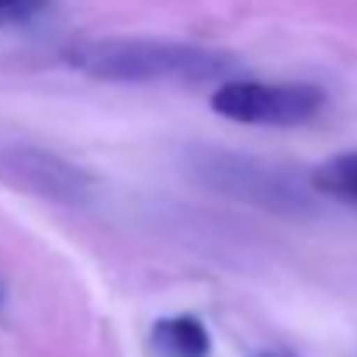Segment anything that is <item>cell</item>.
I'll list each match as a JSON object with an SVG mask.
<instances>
[{"label":"cell","mask_w":357,"mask_h":357,"mask_svg":"<svg viewBox=\"0 0 357 357\" xmlns=\"http://www.w3.org/2000/svg\"><path fill=\"white\" fill-rule=\"evenodd\" d=\"M63 56L73 70L108 84H205L233 70V56L219 49L163 38H87L73 42Z\"/></svg>","instance_id":"6da1fadb"},{"label":"cell","mask_w":357,"mask_h":357,"mask_svg":"<svg viewBox=\"0 0 357 357\" xmlns=\"http://www.w3.org/2000/svg\"><path fill=\"white\" fill-rule=\"evenodd\" d=\"M326 94L312 84H264V80H222L215 84L208 108L239 125L295 128L316 119Z\"/></svg>","instance_id":"7a4b0ae2"},{"label":"cell","mask_w":357,"mask_h":357,"mask_svg":"<svg viewBox=\"0 0 357 357\" xmlns=\"http://www.w3.org/2000/svg\"><path fill=\"white\" fill-rule=\"evenodd\" d=\"M198 174L222 195H233L243 202H253V205H264V208H302L305 198L302 191L291 184L288 174L267 167V163H257V160H246V156H229V153H205L198 160Z\"/></svg>","instance_id":"3957f363"},{"label":"cell","mask_w":357,"mask_h":357,"mask_svg":"<svg viewBox=\"0 0 357 357\" xmlns=\"http://www.w3.org/2000/svg\"><path fill=\"white\" fill-rule=\"evenodd\" d=\"M0 170L3 177L17 181L21 188L52 198V202H84L87 198V174L77 170L73 163L45 153V149H31V146H17L0 153Z\"/></svg>","instance_id":"277c9868"},{"label":"cell","mask_w":357,"mask_h":357,"mask_svg":"<svg viewBox=\"0 0 357 357\" xmlns=\"http://www.w3.org/2000/svg\"><path fill=\"white\" fill-rule=\"evenodd\" d=\"M153 351L160 357H208L212 337L198 316H167L149 333Z\"/></svg>","instance_id":"5b68a950"},{"label":"cell","mask_w":357,"mask_h":357,"mask_svg":"<svg viewBox=\"0 0 357 357\" xmlns=\"http://www.w3.org/2000/svg\"><path fill=\"white\" fill-rule=\"evenodd\" d=\"M312 188L323 191V195L354 198L357 202V153H340V156L326 160L312 174Z\"/></svg>","instance_id":"8992f818"},{"label":"cell","mask_w":357,"mask_h":357,"mask_svg":"<svg viewBox=\"0 0 357 357\" xmlns=\"http://www.w3.org/2000/svg\"><path fill=\"white\" fill-rule=\"evenodd\" d=\"M52 0H0V31L3 28H17L28 24L31 17H38Z\"/></svg>","instance_id":"52a82bcc"}]
</instances>
